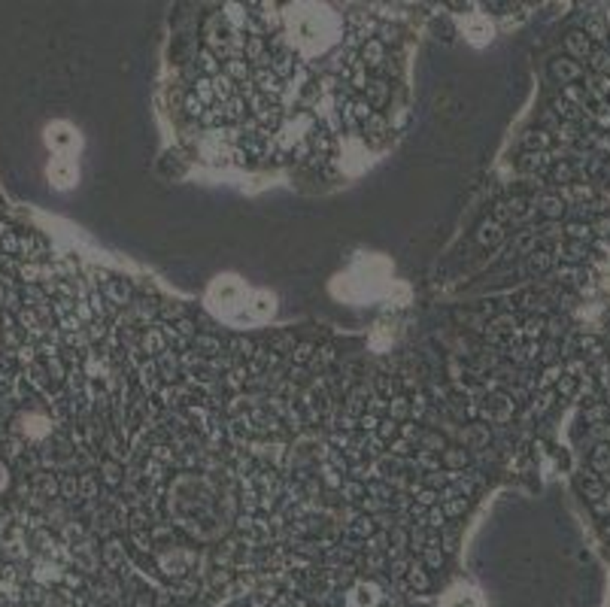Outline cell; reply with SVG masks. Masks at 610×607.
I'll list each match as a JSON object with an SVG mask.
<instances>
[{
  "label": "cell",
  "mask_w": 610,
  "mask_h": 607,
  "mask_svg": "<svg viewBox=\"0 0 610 607\" xmlns=\"http://www.w3.org/2000/svg\"><path fill=\"white\" fill-rule=\"evenodd\" d=\"M46 140H49V146L55 149V155H73V149L79 146V137H76L73 128L64 125V122L52 125L49 134H46Z\"/></svg>",
  "instance_id": "2"
},
{
  "label": "cell",
  "mask_w": 610,
  "mask_h": 607,
  "mask_svg": "<svg viewBox=\"0 0 610 607\" xmlns=\"http://www.w3.org/2000/svg\"><path fill=\"white\" fill-rule=\"evenodd\" d=\"M207 304L231 325L262 322L273 313V298L268 291H253L237 276H219L207 291Z\"/></svg>",
  "instance_id": "1"
},
{
  "label": "cell",
  "mask_w": 610,
  "mask_h": 607,
  "mask_svg": "<svg viewBox=\"0 0 610 607\" xmlns=\"http://www.w3.org/2000/svg\"><path fill=\"white\" fill-rule=\"evenodd\" d=\"M49 176L58 189H67L76 182V164L70 155H55L52 158V167H49Z\"/></svg>",
  "instance_id": "3"
},
{
  "label": "cell",
  "mask_w": 610,
  "mask_h": 607,
  "mask_svg": "<svg viewBox=\"0 0 610 607\" xmlns=\"http://www.w3.org/2000/svg\"><path fill=\"white\" fill-rule=\"evenodd\" d=\"M444 607H486V604H483V595H480L474 586H464L462 583V586H455V589L446 592Z\"/></svg>",
  "instance_id": "4"
}]
</instances>
